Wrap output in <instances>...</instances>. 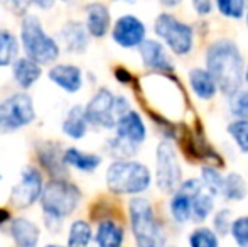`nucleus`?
<instances>
[{
    "label": "nucleus",
    "mask_w": 248,
    "mask_h": 247,
    "mask_svg": "<svg viewBox=\"0 0 248 247\" xmlns=\"http://www.w3.org/2000/svg\"><path fill=\"white\" fill-rule=\"evenodd\" d=\"M154 31L177 56H186L193 49V29L170 14H160L154 22Z\"/></svg>",
    "instance_id": "nucleus-7"
},
{
    "label": "nucleus",
    "mask_w": 248,
    "mask_h": 247,
    "mask_svg": "<svg viewBox=\"0 0 248 247\" xmlns=\"http://www.w3.org/2000/svg\"><path fill=\"white\" fill-rule=\"evenodd\" d=\"M221 16L230 19H240L245 14V0H216Z\"/></svg>",
    "instance_id": "nucleus-33"
},
{
    "label": "nucleus",
    "mask_w": 248,
    "mask_h": 247,
    "mask_svg": "<svg viewBox=\"0 0 248 247\" xmlns=\"http://www.w3.org/2000/svg\"><path fill=\"white\" fill-rule=\"evenodd\" d=\"M0 2H2L12 14H17V16H20V17L29 14V7H31L29 0H0Z\"/></svg>",
    "instance_id": "nucleus-36"
},
{
    "label": "nucleus",
    "mask_w": 248,
    "mask_h": 247,
    "mask_svg": "<svg viewBox=\"0 0 248 247\" xmlns=\"http://www.w3.org/2000/svg\"><path fill=\"white\" fill-rule=\"evenodd\" d=\"M169 212L174 222L184 225L191 222L193 218V207H191V193L183 185H179L172 193V198L169 201Z\"/></svg>",
    "instance_id": "nucleus-23"
},
{
    "label": "nucleus",
    "mask_w": 248,
    "mask_h": 247,
    "mask_svg": "<svg viewBox=\"0 0 248 247\" xmlns=\"http://www.w3.org/2000/svg\"><path fill=\"white\" fill-rule=\"evenodd\" d=\"M247 183L243 176L236 175V173H230V175L223 176V186H221V197L228 201H242L247 197Z\"/></svg>",
    "instance_id": "nucleus-27"
},
{
    "label": "nucleus",
    "mask_w": 248,
    "mask_h": 247,
    "mask_svg": "<svg viewBox=\"0 0 248 247\" xmlns=\"http://www.w3.org/2000/svg\"><path fill=\"white\" fill-rule=\"evenodd\" d=\"M47 78L52 85L68 95H75L85 85V75L81 68L73 63H54L47 71Z\"/></svg>",
    "instance_id": "nucleus-12"
},
{
    "label": "nucleus",
    "mask_w": 248,
    "mask_h": 247,
    "mask_svg": "<svg viewBox=\"0 0 248 247\" xmlns=\"http://www.w3.org/2000/svg\"><path fill=\"white\" fill-rule=\"evenodd\" d=\"M19 43L20 51H24V56L41 66L54 65L61 54V46L58 39L47 34L36 14H26L22 17Z\"/></svg>",
    "instance_id": "nucleus-3"
},
{
    "label": "nucleus",
    "mask_w": 248,
    "mask_h": 247,
    "mask_svg": "<svg viewBox=\"0 0 248 247\" xmlns=\"http://www.w3.org/2000/svg\"><path fill=\"white\" fill-rule=\"evenodd\" d=\"M189 247H219V239L209 227H198L189 234Z\"/></svg>",
    "instance_id": "nucleus-29"
},
{
    "label": "nucleus",
    "mask_w": 248,
    "mask_h": 247,
    "mask_svg": "<svg viewBox=\"0 0 248 247\" xmlns=\"http://www.w3.org/2000/svg\"><path fill=\"white\" fill-rule=\"evenodd\" d=\"M189 85H191V88H193L194 95L199 97V99H202V100L213 99V97L216 95V90H218V86H216L215 80L211 78V75L202 68L191 69L189 71Z\"/></svg>",
    "instance_id": "nucleus-24"
},
{
    "label": "nucleus",
    "mask_w": 248,
    "mask_h": 247,
    "mask_svg": "<svg viewBox=\"0 0 248 247\" xmlns=\"http://www.w3.org/2000/svg\"><path fill=\"white\" fill-rule=\"evenodd\" d=\"M201 183L204 185V188L209 193L218 197V195L221 193L223 175H219V171H216L211 166H204V168L201 169Z\"/></svg>",
    "instance_id": "nucleus-31"
},
{
    "label": "nucleus",
    "mask_w": 248,
    "mask_h": 247,
    "mask_svg": "<svg viewBox=\"0 0 248 247\" xmlns=\"http://www.w3.org/2000/svg\"><path fill=\"white\" fill-rule=\"evenodd\" d=\"M20 54L19 37L12 31L0 27V68H9Z\"/></svg>",
    "instance_id": "nucleus-25"
},
{
    "label": "nucleus",
    "mask_w": 248,
    "mask_h": 247,
    "mask_svg": "<svg viewBox=\"0 0 248 247\" xmlns=\"http://www.w3.org/2000/svg\"><path fill=\"white\" fill-rule=\"evenodd\" d=\"M9 234L16 247H37L41 241V229L34 220L16 217L10 220Z\"/></svg>",
    "instance_id": "nucleus-17"
},
{
    "label": "nucleus",
    "mask_w": 248,
    "mask_h": 247,
    "mask_svg": "<svg viewBox=\"0 0 248 247\" xmlns=\"http://www.w3.org/2000/svg\"><path fill=\"white\" fill-rule=\"evenodd\" d=\"M230 110L235 117L248 120V92H236L230 99Z\"/></svg>",
    "instance_id": "nucleus-35"
},
{
    "label": "nucleus",
    "mask_w": 248,
    "mask_h": 247,
    "mask_svg": "<svg viewBox=\"0 0 248 247\" xmlns=\"http://www.w3.org/2000/svg\"><path fill=\"white\" fill-rule=\"evenodd\" d=\"M181 166L169 141H162L155 151V183L164 193H174L181 185Z\"/></svg>",
    "instance_id": "nucleus-8"
},
{
    "label": "nucleus",
    "mask_w": 248,
    "mask_h": 247,
    "mask_svg": "<svg viewBox=\"0 0 248 247\" xmlns=\"http://www.w3.org/2000/svg\"><path fill=\"white\" fill-rule=\"evenodd\" d=\"M193 7L199 16H208L213 9V2L211 0H193Z\"/></svg>",
    "instance_id": "nucleus-37"
},
{
    "label": "nucleus",
    "mask_w": 248,
    "mask_h": 247,
    "mask_svg": "<svg viewBox=\"0 0 248 247\" xmlns=\"http://www.w3.org/2000/svg\"><path fill=\"white\" fill-rule=\"evenodd\" d=\"M115 135L134 146L142 144L147 137V127H145L140 114L130 109L127 114L118 117L117 124H115Z\"/></svg>",
    "instance_id": "nucleus-15"
},
{
    "label": "nucleus",
    "mask_w": 248,
    "mask_h": 247,
    "mask_svg": "<svg viewBox=\"0 0 248 247\" xmlns=\"http://www.w3.org/2000/svg\"><path fill=\"white\" fill-rule=\"evenodd\" d=\"M83 24L90 37H95V39L105 37L111 27V16L108 7L101 2H90L85 7V22Z\"/></svg>",
    "instance_id": "nucleus-16"
},
{
    "label": "nucleus",
    "mask_w": 248,
    "mask_h": 247,
    "mask_svg": "<svg viewBox=\"0 0 248 247\" xmlns=\"http://www.w3.org/2000/svg\"><path fill=\"white\" fill-rule=\"evenodd\" d=\"M232 224H233L232 210H228V208H221L213 217V231H215L216 235H228Z\"/></svg>",
    "instance_id": "nucleus-34"
},
{
    "label": "nucleus",
    "mask_w": 248,
    "mask_h": 247,
    "mask_svg": "<svg viewBox=\"0 0 248 247\" xmlns=\"http://www.w3.org/2000/svg\"><path fill=\"white\" fill-rule=\"evenodd\" d=\"M36 117V105L29 93H10L0 102V135H9L29 127Z\"/></svg>",
    "instance_id": "nucleus-6"
},
{
    "label": "nucleus",
    "mask_w": 248,
    "mask_h": 247,
    "mask_svg": "<svg viewBox=\"0 0 248 247\" xmlns=\"http://www.w3.org/2000/svg\"><path fill=\"white\" fill-rule=\"evenodd\" d=\"M115 76H117V80L120 83H128L132 80V75L127 71V69H124V68H118L117 71H115Z\"/></svg>",
    "instance_id": "nucleus-39"
},
{
    "label": "nucleus",
    "mask_w": 248,
    "mask_h": 247,
    "mask_svg": "<svg viewBox=\"0 0 248 247\" xmlns=\"http://www.w3.org/2000/svg\"><path fill=\"white\" fill-rule=\"evenodd\" d=\"M0 181H2V173H0Z\"/></svg>",
    "instance_id": "nucleus-45"
},
{
    "label": "nucleus",
    "mask_w": 248,
    "mask_h": 247,
    "mask_svg": "<svg viewBox=\"0 0 248 247\" xmlns=\"http://www.w3.org/2000/svg\"><path fill=\"white\" fill-rule=\"evenodd\" d=\"M243 80H245V83L248 85V65H247V69H245V73H243Z\"/></svg>",
    "instance_id": "nucleus-41"
},
{
    "label": "nucleus",
    "mask_w": 248,
    "mask_h": 247,
    "mask_svg": "<svg viewBox=\"0 0 248 247\" xmlns=\"http://www.w3.org/2000/svg\"><path fill=\"white\" fill-rule=\"evenodd\" d=\"M181 2H183V0H159V3H162L164 7H176V5H179Z\"/></svg>",
    "instance_id": "nucleus-40"
},
{
    "label": "nucleus",
    "mask_w": 248,
    "mask_h": 247,
    "mask_svg": "<svg viewBox=\"0 0 248 247\" xmlns=\"http://www.w3.org/2000/svg\"><path fill=\"white\" fill-rule=\"evenodd\" d=\"M128 220L137 247H166V231L155 217L150 200L144 197L132 198L128 201Z\"/></svg>",
    "instance_id": "nucleus-4"
},
{
    "label": "nucleus",
    "mask_w": 248,
    "mask_h": 247,
    "mask_svg": "<svg viewBox=\"0 0 248 247\" xmlns=\"http://www.w3.org/2000/svg\"><path fill=\"white\" fill-rule=\"evenodd\" d=\"M93 241V227L85 218H76L71 222L66 237V247H90Z\"/></svg>",
    "instance_id": "nucleus-26"
},
{
    "label": "nucleus",
    "mask_w": 248,
    "mask_h": 247,
    "mask_svg": "<svg viewBox=\"0 0 248 247\" xmlns=\"http://www.w3.org/2000/svg\"><path fill=\"white\" fill-rule=\"evenodd\" d=\"M206 66V71L223 93L232 97L240 92L245 68L238 46L232 39H218L208 48Z\"/></svg>",
    "instance_id": "nucleus-1"
},
{
    "label": "nucleus",
    "mask_w": 248,
    "mask_h": 247,
    "mask_svg": "<svg viewBox=\"0 0 248 247\" xmlns=\"http://www.w3.org/2000/svg\"><path fill=\"white\" fill-rule=\"evenodd\" d=\"M230 235H232L233 242L238 247H248V217H238L233 220L232 229H230Z\"/></svg>",
    "instance_id": "nucleus-32"
},
{
    "label": "nucleus",
    "mask_w": 248,
    "mask_h": 247,
    "mask_svg": "<svg viewBox=\"0 0 248 247\" xmlns=\"http://www.w3.org/2000/svg\"><path fill=\"white\" fill-rule=\"evenodd\" d=\"M107 188L113 195L139 197L147 191L152 183L149 168L139 161H113L105 173Z\"/></svg>",
    "instance_id": "nucleus-5"
},
{
    "label": "nucleus",
    "mask_w": 248,
    "mask_h": 247,
    "mask_svg": "<svg viewBox=\"0 0 248 247\" xmlns=\"http://www.w3.org/2000/svg\"><path fill=\"white\" fill-rule=\"evenodd\" d=\"M44 247H64V246H61V244H46Z\"/></svg>",
    "instance_id": "nucleus-42"
},
{
    "label": "nucleus",
    "mask_w": 248,
    "mask_h": 247,
    "mask_svg": "<svg viewBox=\"0 0 248 247\" xmlns=\"http://www.w3.org/2000/svg\"><path fill=\"white\" fill-rule=\"evenodd\" d=\"M139 53H140L142 63L145 68L154 69V71H172V63L167 58V53L164 46L159 41L145 39L144 43L139 46Z\"/></svg>",
    "instance_id": "nucleus-19"
},
{
    "label": "nucleus",
    "mask_w": 248,
    "mask_h": 247,
    "mask_svg": "<svg viewBox=\"0 0 248 247\" xmlns=\"http://www.w3.org/2000/svg\"><path fill=\"white\" fill-rule=\"evenodd\" d=\"M96 247H122L125 242V229L113 218H103L93 234Z\"/></svg>",
    "instance_id": "nucleus-21"
},
{
    "label": "nucleus",
    "mask_w": 248,
    "mask_h": 247,
    "mask_svg": "<svg viewBox=\"0 0 248 247\" xmlns=\"http://www.w3.org/2000/svg\"><path fill=\"white\" fill-rule=\"evenodd\" d=\"M105 149H107L108 156H111L115 161H127V159L134 158L135 152L139 151V146H134L130 142L124 141V139L113 135V137H110L107 141Z\"/></svg>",
    "instance_id": "nucleus-28"
},
{
    "label": "nucleus",
    "mask_w": 248,
    "mask_h": 247,
    "mask_svg": "<svg viewBox=\"0 0 248 247\" xmlns=\"http://www.w3.org/2000/svg\"><path fill=\"white\" fill-rule=\"evenodd\" d=\"M61 161L66 168H73L81 173H95L101 166V156L93 154V152H85L75 146H69L62 151Z\"/></svg>",
    "instance_id": "nucleus-20"
},
{
    "label": "nucleus",
    "mask_w": 248,
    "mask_h": 247,
    "mask_svg": "<svg viewBox=\"0 0 248 247\" xmlns=\"http://www.w3.org/2000/svg\"><path fill=\"white\" fill-rule=\"evenodd\" d=\"M29 2H31V5L37 7V9H41V10H51L52 7H54L56 0H29Z\"/></svg>",
    "instance_id": "nucleus-38"
},
{
    "label": "nucleus",
    "mask_w": 248,
    "mask_h": 247,
    "mask_svg": "<svg viewBox=\"0 0 248 247\" xmlns=\"http://www.w3.org/2000/svg\"><path fill=\"white\" fill-rule=\"evenodd\" d=\"M12 80L22 92L31 90L43 76V66L26 56H19L12 63Z\"/></svg>",
    "instance_id": "nucleus-18"
},
{
    "label": "nucleus",
    "mask_w": 248,
    "mask_h": 247,
    "mask_svg": "<svg viewBox=\"0 0 248 247\" xmlns=\"http://www.w3.org/2000/svg\"><path fill=\"white\" fill-rule=\"evenodd\" d=\"M90 124L85 115V107L83 105H73L71 109L66 112L64 119L61 122V131L66 137L73 139V141H81L88 134Z\"/></svg>",
    "instance_id": "nucleus-22"
},
{
    "label": "nucleus",
    "mask_w": 248,
    "mask_h": 247,
    "mask_svg": "<svg viewBox=\"0 0 248 247\" xmlns=\"http://www.w3.org/2000/svg\"><path fill=\"white\" fill-rule=\"evenodd\" d=\"M228 134L242 152H248V120L238 119L228 125Z\"/></svg>",
    "instance_id": "nucleus-30"
},
{
    "label": "nucleus",
    "mask_w": 248,
    "mask_h": 247,
    "mask_svg": "<svg viewBox=\"0 0 248 247\" xmlns=\"http://www.w3.org/2000/svg\"><path fill=\"white\" fill-rule=\"evenodd\" d=\"M85 115L90 125L105 131H111L117 124V114H115V93L110 88L96 90L95 95L90 99L85 105Z\"/></svg>",
    "instance_id": "nucleus-10"
},
{
    "label": "nucleus",
    "mask_w": 248,
    "mask_h": 247,
    "mask_svg": "<svg viewBox=\"0 0 248 247\" xmlns=\"http://www.w3.org/2000/svg\"><path fill=\"white\" fill-rule=\"evenodd\" d=\"M191 193V207H193V218L191 220L204 222L215 210V195H211L201 183V180L191 178L181 183Z\"/></svg>",
    "instance_id": "nucleus-14"
},
{
    "label": "nucleus",
    "mask_w": 248,
    "mask_h": 247,
    "mask_svg": "<svg viewBox=\"0 0 248 247\" xmlns=\"http://www.w3.org/2000/svg\"><path fill=\"white\" fill-rule=\"evenodd\" d=\"M81 198V190L64 178H52L46 183L39 198L46 227L51 232H59L62 222L78 210Z\"/></svg>",
    "instance_id": "nucleus-2"
},
{
    "label": "nucleus",
    "mask_w": 248,
    "mask_h": 247,
    "mask_svg": "<svg viewBox=\"0 0 248 247\" xmlns=\"http://www.w3.org/2000/svg\"><path fill=\"white\" fill-rule=\"evenodd\" d=\"M115 2H130V0H115Z\"/></svg>",
    "instance_id": "nucleus-43"
},
{
    "label": "nucleus",
    "mask_w": 248,
    "mask_h": 247,
    "mask_svg": "<svg viewBox=\"0 0 248 247\" xmlns=\"http://www.w3.org/2000/svg\"><path fill=\"white\" fill-rule=\"evenodd\" d=\"M59 2H73V0H59Z\"/></svg>",
    "instance_id": "nucleus-44"
},
{
    "label": "nucleus",
    "mask_w": 248,
    "mask_h": 247,
    "mask_svg": "<svg viewBox=\"0 0 248 247\" xmlns=\"http://www.w3.org/2000/svg\"><path fill=\"white\" fill-rule=\"evenodd\" d=\"M247 20H248V14H247Z\"/></svg>",
    "instance_id": "nucleus-46"
},
{
    "label": "nucleus",
    "mask_w": 248,
    "mask_h": 247,
    "mask_svg": "<svg viewBox=\"0 0 248 247\" xmlns=\"http://www.w3.org/2000/svg\"><path fill=\"white\" fill-rule=\"evenodd\" d=\"M43 188L44 178L41 169L32 165H26L20 171L19 183L10 190V203L19 210H26L32 207L36 201H39Z\"/></svg>",
    "instance_id": "nucleus-9"
},
{
    "label": "nucleus",
    "mask_w": 248,
    "mask_h": 247,
    "mask_svg": "<svg viewBox=\"0 0 248 247\" xmlns=\"http://www.w3.org/2000/svg\"><path fill=\"white\" fill-rule=\"evenodd\" d=\"M145 29L144 22L139 17L132 16V14H125L117 19V22L111 27V39L115 44L125 49H132V48H139L145 41Z\"/></svg>",
    "instance_id": "nucleus-11"
},
{
    "label": "nucleus",
    "mask_w": 248,
    "mask_h": 247,
    "mask_svg": "<svg viewBox=\"0 0 248 247\" xmlns=\"http://www.w3.org/2000/svg\"><path fill=\"white\" fill-rule=\"evenodd\" d=\"M59 46L69 54H83L90 46V34L81 20H68L59 29Z\"/></svg>",
    "instance_id": "nucleus-13"
}]
</instances>
